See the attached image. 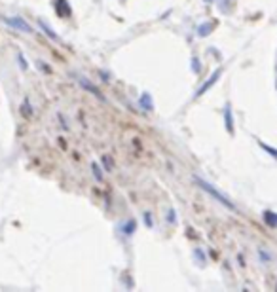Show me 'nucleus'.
<instances>
[{
  "label": "nucleus",
  "mask_w": 277,
  "mask_h": 292,
  "mask_svg": "<svg viewBox=\"0 0 277 292\" xmlns=\"http://www.w3.org/2000/svg\"><path fill=\"white\" fill-rule=\"evenodd\" d=\"M196 182H198V184L201 186V190L209 192V194H211V195H213V197H215L217 201H220V203L224 205V207H228V209H232V211L235 209V205H233L232 201H230V199H228V197H226V195L222 194V192H219L217 188H213V186H211L209 182H205V180H201V178H196Z\"/></svg>",
  "instance_id": "obj_1"
},
{
  "label": "nucleus",
  "mask_w": 277,
  "mask_h": 292,
  "mask_svg": "<svg viewBox=\"0 0 277 292\" xmlns=\"http://www.w3.org/2000/svg\"><path fill=\"white\" fill-rule=\"evenodd\" d=\"M4 21H6L10 27H14V29H17V30L32 32V27H30L25 19H21V17H4Z\"/></svg>",
  "instance_id": "obj_2"
},
{
  "label": "nucleus",
  "mask_w": 277,
  "mask_h": 292,
  "mask_svg": "<svg viewBox=\"0 0 277 292\" xmlns=\"http://www.w3.org/2000/svg\"><path fill=\"white\" fill-rule=\"evenodd\" d=\"M220 74H222V71H215V73L211 74V78H209V80H207V82H205L203 86H201V88H200V91H198V97H200V95H203L205 91H209V89L213 88V86H215V84H217V80H219L220 78Z\"/></svg>",
  "instance_id": "obj_3"
},
{
  "label": "nucleus",
  "mask_w": 277,
  "mask_h": 292,
  "mask_svg": "<svg viewBox=\"0 0 277 292\" xmlns=\"http://www.w3.org/2000/svg\"><path fill=\"white\" fill-rule=\"evenodd\" d=\"M55 10L61 17H67L71 15V8H69V2L67 0H55Z\"/></svg>",
  "instance_id": "obj_4"
},
{
  "label": "nucleus",
  "mask_w": 277,
  "mask_h": 292,
  "mask_svg": "<svg viewBox=\"0 0 277 292\" xmlns=\"http://www.w3.org/2000/svg\"><path fill=\"white\" fill-rule=\"evenodd\" d=\"M78 82H80V86H82V88H84V89H88V91H91V93H93L95 97H99V99H102V93H101V91H99V89L95 88L93 84H89V82H88V80H86V78H80Z\"/></svg>",
  "instance_id": "obj_5"
},
{
  "label": "nucleus",
  "mask_w": 277,
  "mask_h": 292,
  "mask_svg": "<svg viewBox=\"0 0 277 292\" xmlns=\"http://www.w3.org/2000/svg\"><path fill=\"white\" fill-rule=\"evenodd\" d=\"M264 222L272 228H277V213H272V211H266L264 213Z\"/></svg>",
  "instance_id": "obj_6"
},
{
  "label": "nucleus",
  "mask_w": 277,
  "mask_h": 292,
  "mask_svg": "<svg viewBox=\"0 0 277 292\" xmlns=\"http://www.w3.org/2000/svg\"><path fill=\"white\" fill-rule=\"evenodd\" d=\"M224 120H226V129H228V133L232 135L233 133V122H232V110H230V106H226V108H224Z\"/></svg>",
  "instance_id": "obj_7"
},
{
  "label": "nucleus",
  "mask_w": 277,
  "mask_h": 292,
  "mask_svg": "<svg viewBox=\"0 0 277 292\" xmlns=\"http://www.w3.org/2000/svg\"><path fill=\"white\" fill-rule=\"evenodd\" d=\"M141 106H143L145 110H154V102H152L150 93H143V97H141Z\"/></svg>",
  "instance_id": "obj_8"
},
{
  "label": "nucleus",
  "mask_w": 277,
  "mask_h": 292,
  "mask_svg": "<svg viewBox=\"0 0 277 292\" xmlns=\"http://www.w3.org/2000/svg\"><path fill=\"white\" fill-rule=\"evenodd\" d=\"M213 29H215V23H203V25H200L198 32H200V36H207L213 32Z\"/></svg>",
  "instance_id": "obj_9"
},
{
  "label": "nucleus",
  "mask_w": 277,
  "mask_h": 292,
  "mask_svg": "<svg viewBox=\"0 0 277 292\" xmlns=\"http://www.w3.org/2000/svg\"><path fill=\"white\" fill-rule=\"evenodd\" d=\"M40 27H42V29L46 30V34H48V36H50L51 40H55V42H57V40H59V38H57V34H55V32H53V30H51V29H50V27L46 25L44 21H40Z\"/></svg>",
  "instance_id": "obj_10"
},
{
  "label": "nucleus",
  "mask_w": 277,
  "mask_h": 292,
  "mask_svg": "<svg viewBox=\"0 0 277 292\" xmlns=\"http://www.w3.org/2000/svg\"><path fill=\"white\" fill-rule=\"evenodd\" d=\"M91 169H93V175H95V178H97V180H102L101 167H99V165H97V163H93V165H91Z\"/></svg>",
  "instance_id": "obj_11"
},
{
  "label": "nucleus",
  "mask_w": 277,
  "mask_h": 292,
  "mask_svg": "<svg viewBox=\"0 0 277 292\" xmlns=\"http://www.w3.org/2000/svg\"><path fill=\"white\" fill-rule=\"evenodd\" d=\"M135 220H129V224H126L124 226V234H133V230H135Z\"/></svg>",
  "instance_id": "obj_12"
},
{
  "label": "nucleus",
  "mask_w": 277,
  "mask_h": 292,
  "mask_svg": "<svg viewBox=\"0 0 277 292\" xmlns=\"http://www.w3.org/2000/svg\"><path fill=\"white\" fill-rule=\"evenodd\" d=\"M260 146H262V148L266 150V152H268V154H272V158H276V160H277V150H276V148H272V146L264 145V143H260Z\"/></svg>",
  "instance_id": "obj_13"
},
{
  "label": "nucleus",
  "mask_w": 277,
  "mask_h": 292,
  "mask_svg": "<svg viewBox=\"0 0 277 292\" xmlns=\"http://www.w3.org/2000/svg\"><path fill=\"white\" fill-rule=\"evenodd\" d=\"M192 63H194V73H198V71H200V63H198V59L194 57L192 59Z\"/></svg>",
  "instance_id": "obj_14"
},
{
  "label": "nucleus",
  "mask_w": 277,
  "mask_h": 292,
  "mask_svg": "<svg viewBox=\"0 0 277 292\" xmlns=\"http://www.w3.org/2000/svg\"><path fill=\"white\" fill-rule=\"evenodd\" d=\"M169 222H175V211L169 213Z\"/></svg>",
  "instance_id": "obj_15"
},
{
  "label": "nucleus",
  "mask_w": 277,
  "mask_h": 292,
  "mask_svg": "<svg viewBox=\"0 0 277 292\" xmlns=\"http://www.w3.org/2000/svg\"><path fill=\"white\" fill-rule=\"evenodd\" d=\"M207 2H211V0H207Z\"/></svg>",
  "instance_id": "obj_16"
}]
</instances>
